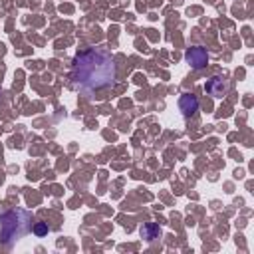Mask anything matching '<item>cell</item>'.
Returning <instances> with one entry per match:
<instances>
[{"label": "cell", "mask_w": 254, "mask_h": 254, "mask_svg": "<svg viewBox=\"0 0 254 254\" xmlns=\"http://www.w3.org/2000/svg\"><path fill=\"white\" fill-rule=\"evenodd\" d=\"M115 81V64L107 52L87 50L81 52L71 65V83L81 91L99 89Z\"/></svg>", "instance_id": "6da1fadb"}, {"label": "cell", "mask_w": 254, "mask_h": 254, "mask_svg": "<svg viewBox=\"0 0 254 254\" xmlns=\"http://www.w3.org/2000/svg\"><path fill=\"white\" fill-rule=\"evenodd\" d=\"M0 228H2V242L4 244H12L14 240L22 238L28 228H30V222H32V214L26 212V210H10L6 214L0 216Z\"/></svg>", "instance_id": "7a4b0ae2"}, {"label": "cell", "mask_w": 254, "mask_h": 254, "mask_svg": "<svg viewBox=\"0 0 254 254\" xmlns=\"http://www.w3.org/2000/svg\"><path fill=\"white\" fill-rule=\"evenodd\" d=\"M187 62L194 67V69H202L204 65H206V62H208V56H206V50L204 48H200V46H196V48H190L189 52H187Z\"/></svg>", "instance_id": "3957f363"}, {"label": "cell", "mask_w": 254, "mask_h": 254, "mask_svg": "<svg viewBox=\"0 0 254 254\" xmlns=\"http://www.w3.org/2000/svg\"><path fill=\"white\" fill-rule=\"evenodd\" d=\"M204 89H206V93H210L212 97H222V95H226V91H228V81L222 79V77H218V75H214V77H210V79L206 81Z\"/></svg>", "instance_id": "277c9868"}, {"label": "cell", "mask_w": 254, "mask_h": 254, "mask_svg": "<svg viewBox=\"0 0 254 254\" xmlns=\"http://www.w3.org/2000/svg\"><path fill=\"white\" fill-rule=\"evenodd\" d=\"M179 107H181V111H183V115H192L196 109H198V99L194 97V95H183L181 97V101H179Z\"/></svg>", "instance_id": "5b68a950"}, {"label": "cell", "mask_w": 254, "mask_h": 254, "mask_svg": "<svg viewBox=\"0 0 254 254\" xmlns=\"http://www.w3.org/2000/svg\"><path fill=\"white\" fill-rule=\"evenodd\" d=\"M159 234H161V230H159V226L155 224V222H147L145 226H141V236L145 238V240H155V238H159Z\"/></svg>", "instance_id": "8992f818"}, {"label": "cell", "mask_w": 254, "mask_h": 254, "mask_svg": "<svg viewBox=\"0 0 254 254\" xmlns=\"http://www.w3.org/2000/svg\"><path fill=\"white\" fill-rule=\"evenodd\" d=\"M36 232H38V234H46V232H48V226H46V224H38V226H36Z\"/></svg>", "instance_id": "52a82bcc"}]
</instances>
